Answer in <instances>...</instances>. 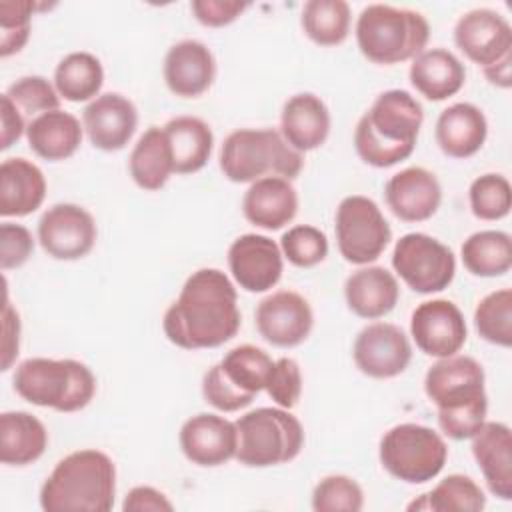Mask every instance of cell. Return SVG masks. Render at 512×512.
I'll return each mask as SVG.
<instances>
[{
  "label": "cell",
  "instance_id": "6da1fadb",
  "mask_svg": "<svg viewBox=\"0 0 512 512\" xmlns=\"http://www.w3.org/2000/svg\"><path fill=\"white\" fill-rule=\"evenodd\" d=\"M240 324L236 288L218 268L192 272L162 318L166 338L184 350L218 348L236 336Z\"/></svg>",
  "mask_w": 512,
  "mask_h": 512
},
{
  "label": "cell",
  "instance_id": "7a4b0ae2",
  "mask_svg": "<svg viewBox=\"0 0 512 512\" xmlns=\"http://www.w3.org/2000/svg\"><path fill=\"white\" fill-rule=\"evenodd\" d=\"M424 110L406 90L392 88L376 96L354 128V150L374 168H390L406 160L416 146Z\"/></svg>",
  "mask_w": 512,
  "mask_h": 512
},
{
  "label": "cell",
  "instance_id": "3957f363",
  "mask_svg": "<svg viewBox=\"0 0 512 512\" xmlns=\"http://www.w3.org/2000/svg\"><path fill=\"white\" fill-rule=\"evenodd\" d=\"M116 496V466L96 448L70 452L56 462L40 488L46 512H108Z\"/></svg>",
  "mask_w": 512,
  "mask_h": 512
},
{
  "label": "cell",
  "instance_id": "277c9868",
  "mask_svg": "<svg viewBox=\"0 0 512 512\" xmlns=\"http://www.w3.org/2000/svg\"><path fill=\"white\" fill-rule=\"evenodd\" d=\"M14 392L40 408L76 412L86 408L96 394L92 370L72 358H28L12 376Z\"/></svg>",
  "mask_w": 512,
  "mask_h": 512
},
{
  "label": "cell",
  "instance_id": "5b68a950",
  "mask_svg": "<svg viewBox=\"0 0 512 512\" xmlns=\"http://www.w3.org/2000/svg\"><path fill=\"white\" fill-rule=\"evenodd\" d=\"M220 170L230 182L246 184L266 176L294 180L304 166L296 152L274 128H240L230 132L220 146Z\"/></svg>",
  "mask_w": 512,
  "mask_h": 512
},
{
  "label": "cell",
  "instance_id": "8992f818",
  "mask_svg": "<svg viewBox=\"0 0 512 512\" xmlns=\"http://www.w3.org/2000/svg\"><path fill=\"white\" fill-rule=\"evenodd\" d=\"M430 38L428 20L410 8L368 4L356 20V44L374 64H400L424 52Z\"/></svg>",
  "mask_w": 512,
  "mask_h": 512
},
{
  "label": "cell",
  "instance_id": "52a82bcc",
  "mask_svg": "<svg viewBox=\"0 0 512 512\" xmlns=\"http://www.w3.org/2000/svg\"><path fill=\"white\" fill-rule=\"evenodd\" d=\"M236 460L248 468H268L294 460L304 446V428L286 408L262 406L236 422Z\"/></svg>",
  "mask_w": 512,
  "mask_h": 512
},
{
  "label": "cell",
  "instance_id": "ba28073f",
  "mask_svg": "<svg viewBox=\"0 0 512 512\" xmlns=\"http://www.w3.org/2000/svg\"><path fill=\"white\" fill-rule=\"evenodd\" d=\"M378 458L384 470L406 484H424L434 480L448 458L444 438L422 424L404 422L384 432Z\"/></svg>",
  "mask_w": 512,
  "mask_h": 512
},
{
  "label": "cell",
  "instance_id": "9c48e42d",
  "mask_svg": "<svg viewBox=\"0 0 512 512\" xmlns=\"http://www.w3.org/2000/svg\"><path fill=\"white\" fill-rule=\"evenodd\" d=\"M334 232L340 256L356 266L380 258L392 240V228L378 204L362 194L340 200L334 216Z\"/></svg>",
  "mask_w": 512,
  "mask_h": 512
},
{
  "label": "cell",
  "instance_id": "30bf717a",
  "mask_svg": "<svg viewBox=\"0 0 512 512\" xmlns=\"http://www.w3.org/2000/svg\"><path fill=\"white\" fill-rule=\"evenodd\" d=\"M392 268L414 292L434 294L448 288L454 280L456 258L434 236L408 232L394 244Z\"/></svg>",
  "mask_w": 512,
  "mask_h": 512
},
{
  "label": "cell",
  "instance_id": "8fae6325",
  "mask_svg": "<svg viewBox=\"0 0 512 512\" xmlns=\"http://www.w3.org/2000/svg\"><path fill=\"white\" fill-rule=\"evenodd\" d=\"M482 364L464 354L438 358L424 376V392L438 412L488 404Z\"/></svg>",
  "mask_w": 512,
  "mask_h": 512
},
{
  "label": "cell",
  "instance_id": "7c38bea8",
  "mask_svg": "<svg viewBox=\"0 0 512 512\" xmlns=\"http://www.w3.org/2000/svg\"><path fill=\"white\" fill-rule=\"evenodd\" d=\"M96 222L92 214L70 202L50 206L38 220V242L56 260H80L96 244Z\"/></svg>",
  "mask_w": 512,
  "mask_h": 512
},
{
  "label": "cell",
  "instance_id": "4fadbf2b",
  "mask_svg": "<svg viewBox=\"0 0 512 512\" xmlns=\"http://www.w3.org/2000/svg\"><path fill=\"white\" fill-rule=\"evenodd\" d=\"M352 358L362 374L386 380L408 368L412 344L400 326L392 322H372L358 332Z\"/></svg>",
  "mask_w": 512,
  "mask_h": 512
},
{
  "label": "cell",
  "instance_id": "5bb4252c",
  "mask_svg": "<svg viewBox=\"0 0 512 512\" xmlns=\"http://www.w3.org/2000/svg\"><path fill=\"white\" fill-rule=\"evenodd\" d=\"M410 336L416 346L432 358L458 354L468 338L460 308L444 298L418 304L410 316Z\"/></svg>",
  "mask_w": 512,
  "mask_h": 512
},
{
  "label": "cell",
  "instance_id": "9a60e30c",
  "mask_svg": "<svg viewBox=\"0 0 512 512\" xmlns=\"http://www.w3.org/2000/svg\"><path fill=\"white\" fill-rule=\"evenodd\" d=\"M260 336L278 348L302 344L314 326L308 300L294 290H278L260 300L254 312Z\"/></svg>",
  "mask_w": 512,
  "mask_h": 512
},
{
  "label": "cell",
  "instance_id": "2e32d148",
  "mask_svg": "<svg viewBox=\"0 0 512 512\" xmlns=\"http://www.w3.org/2000/svg\"><path fill=\"white\" fill-rule=\"evenodd\" d=\"M280 246L264 234H242L228 248V268L234 282L246 292H268L284 270Z\"/></svg>",
  "mask_w": 512,
  "mask_h": 512
},
{
  "label": "cell",
  "instance_id": "e0dca14e",
  "mask_svg": "<svg viewBox=\"0 0 512 512\" xmlns=\"http://www.w3.org/2000/svg\"><path fill=\"white\" fill-rule=\"evenodd\" d=\"M454 42L468 60L486 68L512 54V26L496 10L474 8L456 20Z\"/></svg>",
  "mask_w": 512,
  "mask_h": 512
},
{
  "label": "cell",
  "instance_id": "ac0fdd59",
  "mask_svg": "<svg viewBox=\"0 0 512 512\" xmlns=\"http://www.w3.org/2000/svg\"><path fill=\"white\" fill-rule=\"evenodd\" d=\"M182 454L196 466H222L236 456V424L224 416L200 412L190 416L178 434Z\"/></svg>",
  "mask_w": 512,
  "mask_h": 512
},
{
  "label": "cell",
  "instance_id": "d6986e66",
  "mask_svg": "<svg viewBox=\"0 0 512 512\" xmlns=\"http://www.w3.org/2000/svg\"><path fill=\"white\" fill-rule=\"evenodd\" d=\"M82 126L94 148L104 152L122 150L138 126L134 102L118 92H104L82 110Z\"/></svg>",
  "mask_w": 512,
  "mask_h": 512
},
{
  "label": "cell",
  "instance_id": "ffe728a7",
  "mask_svg": "<svg viewBox=\"0 0 512 512\" xmlns=\"http://www.w3.org/2000/svg\"><path fill=\"white\" fill-rule=\"evenodd\" d=\"M384 198L396 218L404 222H424L438 212L442 186L434 172L422 166H408L388 178Z\"/></svg>",
  "mask_w": 512,
  "mask_h": 512
},
{
  "label": "cell",
  "instance_id": "44dd1931",
  "mask_svg": "<svg viewBox=\"0 0 512 512\" xmlns=\"http://www.w3.org/2000/svg\"><path fill=\"white\" fill-rule=\"evenodd\" d=\"M162 72L174 96L198 98L214 84L216 60L204 42L186 38L168 48Z\"/></svg>",
  "mask_w": 512,
  "mask_h": 512
},
{
  "label": "cell",
  "instance_id": "7402d4cb",
  "mask_svg": "<svg viewBox=\"0 0 512 512\" xmlns=\"http://www.w3.org/2000/svg\"><path fill=\"white\" fill-rule=\"evenodd\" d=\"M472 456L488 490L500 500H512V434L504 422H484L470 438Z\"/></svg>",
  "mask_w": 512,
  "mask_h": 512
},
{
  "label": "cell",
  "instance_id": "603a6c76",
  "mask_svg": "<svg viewBox=\"0 0 512 512\" xmlns=\"http://www.w3.org/2000/svg\"><path fill=\"white\" fill-rule=\"evenodd\" d=\"M280 134L300 154L320 148L330 134V110L312 92L290 96L280 112Z\"/></svg>",
  "mask_w": 512,
  "mask_h": 512
},
{
  "label": "cell",
  "instance_id": "cb8c5ba5",
  "mask_svg": "<svg viewBox=\"0 0 512 512\" xmlns=\"http://www.w3.org/2000/svg\"><path fill=\"white\" fill-rule=\"evenodd\" d=\"M298 194L290 180L266 176L250 184L242 198L244 218L264 230H280L294 220Z\"/></svg>",
  "mask_w": 512,
  "mask_h": 512
},
{
  "label": "cell",
  "instance_id": "d4e9b609",
  "mask_svg": "<svg viewBox=\"0 0 512 512\" xmlns=\"http://www.w3.org/2000/svg\"><path fill=\"white\" fill-rule=\"evenodd\" d=\"M488 122L484 112L470 102H454L436 120L434 138L438 148L450 158H470L486 142Z\"/></svg>",
  "mask_w": 512,
  "mask_h": 512
},
{
  "label": "cell",
  "instance_id": "484cf974",
  "mask_svg": "<svg viewBox=\"0 0 512 512\" xmlns=\"http://www.w3.org/2000/svg\"><path fill=\"white\" fill-rule=\"evenodd\" d=\"M348 308L366 320H376L394 310L400 298L396 276L384 266H362L344 282Z\"/></svg>",
  "mask_w": 512,
  "mask_h": 512
},
{
  "label": "cell",
  "instance_id": "4316f807",
  "mask_svg": "<svg viewBox=\"0 0 512 512\" xmlns=\"http://www.w3.org/2000/svg\"><path fill=\"white\" fill-rule=\"evenodd\" d=\"M46 198L44 172L26 158H6L0 164V216H28Z\"/></svg>",
  "mask_w": 512,
  "mask_h": 512
},
{
  "label": "cell",
  "instance_id": "83f0119b",
  "mask_svg": "<svg viewBox=\"0 0 512 512\" xmlns=\"http://www.w3.org/2000/svg\"><path fill=\"white\" fill-rule=\"evenodd\" d=\"M408 78L416 92L426 100L442 102L462 90L466 82V68L450 50L430 48L412 60Z\"/></svg>",
  "mask_w": 512,
  "mask_h": 512
},
{
  "label": "cell",
  "instance_id": "f1b7e54d",
  "mask_svg": "<svg viewBox=\"0 0 512 512\" xmlns=\"http://www.w3.org/2000/svg\"><path fill=\"white\" fill-rule=\"evenodd\" d=\"M84 126L66 110H50L34 116L26 126L30 150L50 162L70 158L82 144Z\"/></svg>",
  "mask_w": 512,
  "mask_h": 512
},
{
  "label": "cell",
  "instance_id": "f546056e",
  "mask_svg": "<svg viewBox=\"0 0 512 512\" xmlns=\"http://www.w3.org/2000/svg\"><path fill=\"white\" fill-rule=\"evenodd\" d=\"M48 446L46 426L30 412L10 410L0 414V462L6 466H28Z\"/></svg>",
  "mask_w": 512,
  "mask_h": 512
},
{
  "label": "cell",
  "instance_id": "4dcf8cb0",
  "mask_svg": "<svg viewBox=\"0 0 512 512\" xmlns=\"http://www.w3.org/2000/svg\"><path fill=\"white\" fill-rule=\"evenodd\" d=\"M162 128L170 142L174 174H194L206 166L214 148V134L202 118L176 116Z\"/></svg>",
  "mask_w": 512,
  "mask_h": 512
},
{
  "label": "cell",
  "instance_id": "1f68e13d",
  "mask_svg": "<svg viewBox=\"0 0 512 512\" xmlns=\"http://www.w3.org/2000/svg\"><path fill=\"white\" fill-rule=\"evenodd\" d=\"M128 170L134 184L142 190H160L168 178L174 174V160L168 136L164 128L150 126L134 144Z\"/></svg>",
  "mask_w": 512,
  "mask_h": 512
},
{
  "label": "cell",
  "instance_id": "d6a6232c",
  "mask_svg": "<svg viewBox=\"0 0 512 512\" xmlns=\"http://www.w3.org/2000/svg\"><path fill=\"white\" fill-rule=\"evenodd\" d=\"M464 268L480 278H496L512 268V238L502 230L470 234L460 248Z\"/></svg>",
  "mask_w": 512,
  "mask_h": 512
},
{
  "label": "cell",
  "instance_id": "836d02e7",
  "mask_svg": "<svg viewBox=\"0 0 512 512\" xmlns=\"http://www.w3.org/2000/svg\"><path fill=\"white\" fill-rule=\"evenodd\" d=\"M104 84L102 62L90 52L66 54L54 70V88L68 102H86L100 96Z\"/></svg>",
  "mask_w": 512,
  "mask_h": 512
},
{
  "label": "cell",
  "instance_id": "e575fe53",
  "mask_svg": "<svg viewBox=\"0 0 512 512\" xmlns=\"http://www.w3.org/2000/svg\"><path fill=\"white\" fill-rule=\"evenodd\" d=\"M486 508L484 490L464 474H448L430 492L408 504V510L432 512H480Z\"/></svg>",
  "mask_w": 512,
  "mask_h": 512
},
{
  "label": "cell",
  "instance_id": "d590c367",
  "mask_svg": "<svg viewBox=\"0 0 512 512\" xmlns=\"http://www.w3.org/2000/svg\"><path fill=\"white\" fill-rule=\"evenodd\" d=\"M304 34L318 46H338L350 32V6L344 0H308L300 14Z\"/></svg>",
  "mask_w": 512,
  "mask_h": 512
},
{
  "label": "cell",
  "instance_id": "8d00e7d4",
  "mask_svg": "<svg viewBox=\"0 0 512 512\" xmlns=\"http://www.w3.org/2000/svg\"><path fill=\"white\" fill-rule=\"evenodd\" d=\"M224 376L244 394L256 396L264 390L274 360L262 348L254 344H240L226 352L218 362Z\"/></svg>",
  "mask_w": 512,
  "mask_h": 512
},
{
  "label": "cell",
  "instance_id": "74e56055",
  "mask_svg": "<svg viewBox=\"0 0 512 512\" xmlns=\"http://www.w3.org/2000/svg\"><path fill=\"white\" fill-rule=\"evenodd\" d=\"M474 326L490 344L512 346V290L500 288L486 294L474 310Z\"/></svg>",
  "mask_w": 512,
  "mask_h": 512
},
{
  "label": "cell",
  "instance_id": "f35d334b",
  "mask_svg": "<svg viewBox=\"0 0 512 512\" xmlns=\"http://www.w3.org/2000/svg\"><path fill=\"white\" fill-rule=\"evenodd\" d=\"M470 210L480 220H502L512 208V188L502 174H482L472 180L468 190Z\"/></svg>",
  "mask_w": 512,
  "mask_h": 512
},
{
  "label": "cell",
  "instance_id": "ab89813d",
  "mask_svg": "<svg viewBox=\"0 0 512 512\" xmlns=\"http://www.w3.org/2000/svg\"><path fill=\"white\" fill-rule=\"evenodd\" d=\"M362 508V486L346 474H330L312 490V510L316 512H360Z\"/></svg>",
  "mask_w": 512,
  "mask_h": 512
},
{
  "label": "cell",
  "instance_id": "60d3db41",
  "mask_svg": "<svg viewBox=\"0 0 512 512\" xmlns=\"http://www.w3.org/2000/svg\"><path fill=\"white\" fill-rule=\"evenodd\" d=\"M282 256L298 268H312L328 256L326 234L310 224H296L288 228L280 238Z\"/></svg>",
  "mask_w": 512,
  "mask_h": 512
},
{
  "label": "cell",
  "instance_id": "b9f144b4",
  "mask_svg": "<svg viewBox=\"0 0 512 512\" xmlns=\"http://www.w3.org/2000/svg\"><path fill=\"white\" fill-rule=\"evenodd\" d=\"M44 8L34 0L0 2V56L8 58L20 52L30 38V20L36 10Z\"/></svg>",
  "mask_w": 512,
  "mask_h": 512
},
{
  "label": "cell",
  "instance_id": "7bdbcfd3",
  "mask_svg": "<svg viewBox=\"0 0 512 512\" xmlns=\"http://www.w3.org/2000/svg\"><path fill=\"white\" fill-rule=\"evenodd\" d=\"M22 114L40 116L50 110L60 108V94L44 76L32 74L22 76L16 82H12L4 92Z\"/></svg>",
  "mask_w": 512,
  "mask_h": 512
},
{
  "label": "cell",
  "instance_id": "ee69618b",
  "mask_svg": "<svg viewBox=\"0 0 512 512\" xmlns=\"http://www.w3.org/2000/svg\"><path fill=\"white\" fill-rule=\"evenodd\" d=\"M264 390L276 402V406L292 410L302 396V372L294 358L274 360Z\"/></svg>",
  "mask_w": 512,
  "mask_h": 512
},
{
  "label": "cell",
  "instance_id": "f6af8a7d",
  "mask_svg": "<svg viewBox=\"0 0 512 512\" xmlns=\"http://www.w3.org/2000/svg\"><path fill=\"white\" fill-rule=\"evenodd\" d=\"M204 400L220 412H238L252 404V396L240 392L222 372L220 364L210 366L202 376Z\"/></svg>",
  "mask_w": 512,
  "mask_h": 512
},
{
  "label": "cell",
  "instance_id": "bcb514c9",
  "mask_svg": "<svg viewBox=\"0 0 512 512\" xmlns=\"http://www.w3.org/2000/svg\"><path fill=\"white\" fill-rule=\"evenodd\" d=\"M34 252V238L22 224L2 222L0 226V268H20Z\"/></svg>",
  "mask_w": 512,
  "mask_h": 512
},
{
  "label": "cell",
  "instance_id": "7dc6e473",
  "mask_svg": "<svg viewBox=\"0 0 512 512\" xmlns=\"http://www.w3.org/2000/svg\"><path fill=\"white\" fill-rule=\"evenodd\" d=\"M248 6L250 2L240 0H194L190 10L200 24L208 28H220L232 24Z\"/></svg>",
  "mask_w": 512,
  "mask_h": 512
},
{
  "label": "cell",
  "instance_id": "c3c4849f",
  "mask_svg": "<svg viewBox=\"0 0 512 512\" xmlns=\"http://www.w3.org/2000/svg\"><path fill=\"white\" fill-rule=\"evenodd\" d=\"M124 512H170L174 510V504L166 498L164 492L156 490L154 486H134L124 502H122Z\"/></svg>",
  "mask_w": 512,
  "mask_h": 512
},
{
  "label": "cell",
  "instance_id": "681fc988",
  "mask_svg": "<svg viewBox=\"0 0 512 512\" xmlns=\"http://www.w3.org/2000/svg\"><path fill=\"white\" fill-rule=\"evenodd\" d=\"M0 118H2V136H0V150H8L14 142L20 140V136L26 132L24 114L16 108V104L2 94L0 96Z\"/></svg>",
  "mask_w": 512,
  "mask_h": 512
},
{
  "label": "cell",
  "instance_id": "f907efd6",
  "mask_svg": "<svg viewBox=\"0 0 512 512\" xmlns=\"http://www.w3.org/2000/svg\"><path fill=\"white\" fill-rule=\"evenodd\" d=\"M2 320H4V340H2V370H8L18 356L20 348V318L18 312L12 308L8 302V296L4 300V310H2Z\"/></svg>",
  "mask_w": 512,
  "mask_h": 512
},
{
  "label": "cell",
  "instance_id": "816d5d0a",
  "mask_svg": "<svg viewBox=\"0 0 512 512\" xmlns=\"http://www.w3.org/2000/svg\"><path fill=\"white\" fill-rule=\"evenodd\" d=\"M484 70V76L486 80L492 84V86H498V88H510L512 86V54L504 56L502 60L482 68Z\"/></svg>",
  "mask_w": 512,
  "mask_h": 512
}]
</instances>
